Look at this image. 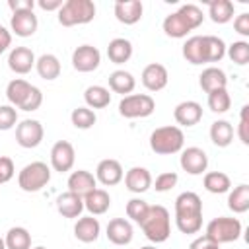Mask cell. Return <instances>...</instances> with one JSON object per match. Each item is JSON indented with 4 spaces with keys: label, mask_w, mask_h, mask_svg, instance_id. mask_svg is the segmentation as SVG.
<instances>
[{
    "label": "cell",
    "mask_w": 249,
    "mask_h": 249,
    "mask_svg": "<svg viewBox=\"0 0 249 249\" xmlns=\"http://www.w3.org/2000/svg\"><path fill=\"white\" fill-rule=\"evenodd\" d=\"M62 0H39L37 2V6L41 8V10H45V12H53V10H60L62 8Z\"/></svg>",
    "instance_id": "f5cc1de1"
},
{
    "label": "cell",
    "mask_w": 249,
    "mask_h": 249,
    "mask_svg": "<svg viewBox=\"0 0 249 249\" xmlns=\"http://www.w3.org/2000/svg\"><path fill=\"white\" fill-rule=\"evenodd\" d=\"M43 124L35 119H25L16 126V142L21 148H37L43 140Z\"/></svg>",
    "instance_id": "ba28073f"
},
{
    "label": "cell",
    "mask_w": 249,
    "mask_h": 249,
    "mask_svg": "<svg viewBox=\"0 0 249 249\" xmlns=\"http://www.w3.org/2000/svg\"><path fill=\"white\" fill-rule=\"evenodd\" d=\"M33 249H47V247H43V245H37V247H33Z\"/></svg>",
    "instance_id": "9f6ffc18"
},
{
    "label": "cell",
    "mask_w": 249,
    "mask_h": 249,
    "mask_svg": "<svg viewBox=\"0 0 249 249\" xmlns=\"http://www.w3.org/2000/svg\"><path fill=\"white\" fill-rule=\"evenodd\" d=\"M56 210L64 216V218H78L84 210V198L66 191L62 195H58L56 198Z\"/></svg>",
    "instance_id": "cb8c5ba5"
},
{
    "label": "cell",
    "mask_w": 249,
    "mask_h": 249,
    "mask_svg": "<svg viewBox=\"0 0 249 249\" xmlns=\"http://www.w3.org/2000/svg\"><path fill=\"white\" fill-rule=\"evenodd\" d=\"M226 49H228V56L231 62H235L239 66H245L249 62V43L247 41H235Z\"/></svg>",
    "instance_id": "ab89813d"
},
{
    "label": "cell",
    "mask_w": 249,
    "mask_h": 249,
    "mask_svg": "<svg viewBox=\"0 0 249 249\" xmlns=\"http://www.w3.org/2000/svg\"><path fill=\"white\" fill-rule=\"evenodd\" d=\"M183 56L191 64H204V47H202V37L200 35H195V37L185 41Z\"/></svg>",
    "instance_id": "e575fe53"
},
{
    "label": "cell",
    "mask_w": 249,
    "mask_h": 249,
    "mask_svg": "<svg viewBox=\"0 0 249 249\" xmlns=\"http://www.w3.org/2000/svg\"><path fill=\"white\" fill-rule=\"evenodd\" d=\"M93 189H97V179L86 171V169H78V171H72L70 177H68V191L78 195V196H86L88 193H91Z\"/></svg>",
    "instance_id": "ac0fdd59"
},
{
    "label": "cell",
    "mask_w": 249,
    "mask_h": 249,
    "mask_svg": "<svg viewBox=\"0 0 249 249\" xmlns=\"http://www.w3.org/2000/svg\"><path fill=\"white\" fill-rule=\"evenodd\" d=\"M136 86V80L130 72L126 70H115L109 74V88L115 91V93H123V95H128L132 93Z\"/></svg>",
    "instance_id": "4316f807"
},
{
    "label": "cell",
    "mask_w": 249,
    "mask_h": 249,
    "mask_svg": "<svg viewBox=\"0 0 249 249\" xmlns=\"http://www.w3.org/2000/svg\"><path fill=\"white\" fill-rule=\"evenodd\" d=\"M84 99H86L89 109H103L111 103V93L103 86H89L84 91Z\"/></svg>",
    "instance_id": "836d02e7"
},
{
    "label": "cell",
    "mask_w": 249,
    "mask_h": 249,
    "mask_svg": "<svg viewBox=\"0 0 249 249\" xmlns=\"http://www.w3.org/2000/svg\"><path fill=\"white\" fill-rule=\"evenodd\" d=\"M74 160H76V152L68 140L54 142V146L51 148V165L54 171H58V173L70 171L74 165Z\"/></svg>",
    "instance_id": "9c48e42d"
},
{
    "label": "cell",
    "mask_w": 249,
    "mask_h": 249,
    "mask_svg": "<svg viewBox=\"0 0 249 249\" xmlns=\"http://www.w3.org/2000/svg\"><path fill=\"white\" fill-rule=\"evenodd\" d=\"M167 68L163 64H158V62H152L148 64L144 70H142V84L146 89L150 91H160L167 86Z\"/></svg>",
    "instance_id": "2e32d148"
},
{
    "label": "cell",
    "mask_w": 249,
    "mask_h": 249,
    "mask_svg": "<svg viewBox=\"0 0 249 249\" xmlns=\"http://www.w3.org/2000/svg\"><path fill=\"white\" fill-rule=\"evenodd\" d=\"M247 113H249V105L241 107V117H239V128H237V136L243 144H249V121H247Z\"/></svg>",
    "instance_id": "bcb514c9"
},
{
    "label": "cell",
    "mask_w": 249,
    "mask_h": 249,
    "mask_svg": "<svg viewBox=\"0 0 249 249\" xmlns=\"http://www.w3.org/2000/svg\"><path fill=\"white\" fill-rule=\"evenodd\" d=\"M175 226L181 233H196L202 228V216L193 218H175Z\"/></svg>",
    "instance_id": "b9f144b4"
},
{
    "label": "cell",
    "mask_w": 249,
    "mask_h": 249,
    "mask_svg": "<svg viewBox=\"0 0 249 249\" xmlns=\"http://www.w3.org/2000/svg\"><path fill=\"white\" fill-rule=\"evenodd\" d=\"M14 161L8 156H0V185L8 183L14 177Z\"/></svg>",
    "instance_id": "7dc6e473"
},
{
    "label": "cell",
    "mask_w": 249,
    "mask_h": 249,
    "mask_svg": "<svg viewBox=\"0 0 249 249\" xmlns=\"http://www.w3.org/2000/svg\"><path fill=\"white\" fill-rule=\"evenodd\" d=\"M8 6L12 12H18V10H33L35 2L33 0H8Z\"/></svg>",
    "instance_id": "f907efd6"
},
{
    "label": "cell",
    "mask_w": 249,
    "mask_h": 249,
    "mask_svg": "<svg viewBox=\"0 0 249 249\" xmlns=\"http://www.w3.org/2000/svg\"><path fill=\"white\" fill-rule=\"evenodd\" d=\"M6 249H31V235L25 228H10L6 233Z\"/></svg>",
    "instance_id": "8d00e7d4"
},
{
    "label": "cell",
    "mask_w": 249,
    "mask_h": 249,
    "mask_svg": "<svg viewBox=\"0 0 249 249\" xmlns=\"http://www.w3.org/2000/svg\"><path fill=\"white\" fill-rule=\"evenodd\" d=\"M107 239L115 245H128L132 241V226L124 218H113L107 224Z\"/></svg>",
    "instance_id": "44dd1931"
},
{
    "label": "cell",
    "mask_w": 249,
    "mask_h": 249,
    "mask_svg": "<svg viewBox=\"0 0 249 249\" xmlns=\"http://www.w3.org/2000/svg\"><path fill=\"white\" fill-rule=\"evenodd\" d=\"M202 19H204V14L198 6L185 4L163 19V31L173 39H181V37H187L189 31L196 29L202 23Z\"/></svg>",
    "instance_id": "6da1fadb"
},
{
    "label": "cell",
    "mask_w": 249,
    "mask_h": 249,
    "mask_svg": "<svg viewBox=\"0 0 249 249\" xmlns=\"http://www.w3.org/2000/svg\"><path fill=\"white\" fill-rule=\"evenodd\" d=\"M95 18V4L91 0H66L58 10V23L64 27L84 25Z\"/></svg>",
    "instance_id": "277c9868"
},
{
    "label": "cell",
    "mask_w": 249,
    "mask_h": 249,
    "mask_svg": "<svg viewBox=\"0 0 249 249\" xmlns=\"http://www.w3.org/2000/svg\"><path fill=\"white\" fill-rule=\"evenodd\" d=\"M231 105V97L228 93V89H216L208 93V107L214 113H226Z\"/></svg>",
    "instance_id": "f35d334b"
},
{
    "label": "cell",
    "mask_w": 249,
    "mask_h": 249,
    "mask_svg": "<svg viewBox=\"0 0 249 249\" xmlns=\"http://www.w3.org/2000/svg\"><path fill=\"white\" fill-rule=\"evenodd\" d=\"M10 45H12V33L4 25H0V54L6 53Z\"/></svg>",
    "instance_id": "816d5d0a"
},
{
    "label": "cell",
    "mask_w": 249,
    "mask_h": 249,
    "mask_svg": "<svg viewBox=\"0 0 249 249\" xmlns=\"http://www.w3.org/2000/svg\"><path fill=\"white\" fill-rule=\"evenodd\" d=\"M154 109H156V101L148 93H130V95H124L119 103V113L124 119L150 117Z\"/></svg>",
    "instance_id": "52a82bcc"
},
{
    "label": "cell",
    "mask_w": 249,
    "mask_h": 249,
    "mask_svg": "<svg viewBox=\"0 0 249 249\" xmlns=\"http://www.w3.org/2000/svg\"><path fill=\"white\" fill-rule=\"evenodd\" d=\"M148 208H150V204H148L146 200H142V198H130V200L126 202V216H128L130 220H134L136 224H140V222L144 220Z\"/></svg>",
    "instance_id": "60d3db41"
},
{
    "label": "cell",
    "mask_w": 249,
    "mask_h": 249,
    "mask_svg": "<svg viewBox=\"0 0 249 249\" xmlns=\"http://www.w3.org/2000/svg\"><path fill=\"white\" fill-rule=\"evenodd\" d=\"M35 54L29 47H14L8 56V66L16 74H27L35 66Z\"/></svg>",
    "instance_id": "5bb4252c"
},
{
    "label": "cell",
    "mask_w": 249,
    "mask_h": 249,
    "mask_svg": "<svg viewBox=\"0 0 249 249\" xmlns=\"http://www.w3.org/2000/svg\"><path fill=\"white\" fill-rule=\"evenodd\" d=\"M70 119H72V124L76 128H82V130L91 128L95 124V121H97L95 113L89 107H78V109H74L72 115H70Z\"/></svg>",
    "instance_id": "74e56055"
},
{
    "label": "cell",
    "mask_w": 249,
    "mask_h": 249,
    "mask_svg": "<svg viewBox=\"0 0 249 249\" xmlns=\"http://www.w3.org/2000/svg\"><path fill=\"white\" fill-rule=\"evenodd\" d=\"M35 68H37V74L43 78V80H54L60 76V62L54 54L47 53V54H41L37 60H35Z\"/></svg>",
    "instance_id": "f1b7e54d"
},
{
    "label": "cell",
    "mask_w": 249,
    "mask_h": 249,
    "mask_svg": "<svg viewBox=\"0 0 249 249\" xmlns=\"http://www.w3.org/2000/svg\"><path fill=\"white\" fill-rule=\"evenodd\" d=\"M111 206V196L107 191L103 189H93L91 193H88L84 196V208L91 214V216H99V214H105Z\"/></svg>",
    "instance_id": "603a6c76"
},
{
    "label": "cell",
    "mask_w": 249,
    "mask_h": 249,
    "mask_svg": "<svg viewBox=\"0 0 249 249\" xmlns=\"http://www.w3.org/2000/svg\"><path fill=\"white\" fill-rule=\"evenodd\" d=\"M204 62H220L226 56V43L214 35H202Z\"/></svg>",
    "instance_id": "83f0119b"
},
{
    "label": "cell",
    "mask_w": 249,
    "mask_h": 249,
    "mask_svg": "<svg viewBox=\"0 0 249 249\" xmlns=\"http://www.w3.org/2000/svg\"><path fill=\"white\" fill-rule=\"evenodd\" d=\"M123 165L117 161V160H111V158H107V160H101L99 163H97V169H95V179L101 183V185H105V187H113V185H117V183H121L123 181Z\"/></svg>",
    "instance_id": "9a60e30c"
},
{
    "label": "cell",
    "mask_w": 249,
    "mask_h": 249,
    "mask_svg": "<svg viewBox=\"0 0 249 249\" xmlns=\"http://www.w3.org/2000/svg\"><path fill=\"white\" fill-rule=\"evenodd\" d=\"M37 16L33 14V10H18L12 12L10 18V27L18 37H31L37 31Z\"/></svg>",
    "instance_id": "7c38bea8"
},
{
    "label": "cell",
    "mask_w": 249,
    "mask_h": 249,
    "mask_svg": "<svg viewBox=\"0 0 249 249\" xmlns=\"http://www.w3.org/2000/svg\"><path fill=\"white\" fill-rule=\"evenodd\" d=\"M49 181H51V167L45 161H31V163H27L19 171V175H18V185L25 193H37Z\"/></svg>",
    "instance_id": "5b68a950"
},
{
    "label": "cell",
    "mask_w": 249,
    "mask_h": 249,
    "mask_svg": "<svg viewBox=\"0 0 249 249\" xmlns=\"http://www.w3.org/2000/svg\"><path fill=\"white\" fill-rule=\"evenodd\" d=\"M179 163H181L183 171H187L189 175H200L208 167V156H206V152L202 148L191 146V148H185L181 152Z\"/></svg>",
    "instance_id": "30bf717a"
},
{
    "label": "cell",
    "mask_w": 249,
    "mask_h": 249,
    "mask_svg": "<svg viewBox=\"0 0 249 249\" xmlns=\"http://www.w3.org/2000/svg\"><path fill=\"white\" fill-rule=\"evenodd\" d=\"M144 12V6L140 0H119L115 2V18L124 23V25H132L136 21H140Z\"/></svg>",
    "instance_id": "e0dca14e"
},
{
    "label": "cell",
    "mask_w": 249,
    "mask_h": 249,
    "mask_svg": "<svg viewBox=\"0 0 249 249\" xmlns=\"http://www.w3.org/2000/svg\"><path fill=\"white\" fill-rule=\"evenodd\" d=\"M0 249H6V243H4V239L0 237Z\"/></svg>",
    "instance_id": "db71d44e"
},
{
    "label": "cell",
    "mask_w": 249,
    "mask_h": 249,
    "mask_svg": "<svg viewBox=\"0 0 249 249\" xmlns=\"http://www.w3.org/2000/svg\"><path fill=\"white\" fill-rule=\"evenodd\" d=\"M233 4L230 0H214L208 4V16L214 23H228L233 18Z\"/></svg>",
    "instance_id": "1f68e13d"
},
{
    "label": "cell",
    "mask_w": 249,
    "mask_h": 249,
    "mask_svg": "<svg viewBox=\"0 0 249 249\" xmlns=\"http://www.w3.org/2000/svg\"><path fill=\"white\" fill-rule=\"evenodd\" d=\"M183 144H185V134L179 126L173 124L160 126L150 134V148L160 156L177 154L183 150Z\"/></svg>",
    "instance_id": "3957f363"
},
{
    "label": "cell",
    "mask_w": 249,
    "mask_h": 249,
    "mask_svg": "<svg viewBox=\"0 0 249 249\" xmlns=\"http://www.w3.org/2000/svg\"><path fill=\"white\" fill-rule=\"evenodd\" d=\"M228 208L231 212H235V214H243V212L249 210V185L241 183V185H237L230 193V196H228Z\"/></svg>",
    "instance_id": "4dcf8cb0"
},
{
    "label": "cell",
    "mask_w": 249,
    "mask_h": 249,
    "mask_svg": "<svg viewBox=\"0 0 249 249\" xmlns=\"http://www.w3.org/2000/svg\"><path fill=\"white\" fill-rule=\"evenodd\" d=\"M231 187V181L226 173L222 171H210L204 175V189L212 195H222V193H228Z\"/></svg>",
    "instance_id": "d590c367"
},
{
    "label": "cell",
    "mask_w": 249,
    "mask_h": 249,
    "mask_svg": "<svg viewBox=\"0 0 249 249\" xmlns=\"http://www.w3.org/2000/svg\"><path fill=\"white\" fill-rule=\"evenodd\" d=\"M41 103H43V93H41L39 88L33 86L31 91H29V95L25 97V101L19 105V109L21 111H37L41 107Z\"/></svg>",
    "instance_id": "f6af8a7d"
},
{
    "label": "cell",
    "mask_w": 249,
    "mask_h": 249,
    "mask_svg": "<svg viewBox=\"0 0 249 249\" xmlns=\"http://www.w3.org/2000/svg\"><path fill=\"white\" fill-rule=\"evenodd\" d=\"M198 84L200 88L210 93V91H216V89H226L228 86V78H226V72L222 68H216V66H208L202 70V74L198 76Z\"/></svg>",
    "instance_id": "7402d4cb"
},
{
    "label": "cell",
    "mask_w": 249,
    "mask_h": 249,
    "mask_svg": "<svg viewBox=\"0 0 249 249\" xmlns=\"http://www.w3.org/2000/svg\"><path fill=\"white\" fill-rule=\"evenodd\" d=\"M202 216V200L196 193L185 191L175 198V218Z\"/></svg>",
    "instance_id": "4fadbf2b"
},
{
    "label": "cell",
    "mask_w": 249,
    "mask_h": 249,
    "mask_svg": "<svg viewBox=\"0 0 249 249\" xmlns=\"http://www.w3.org/2000/svg\"><path fill=\"white\" fill-rule=\"evenodd\" d=\"M18 123V111L12 105H0V130H10Z\"/></svg>",
    "instance_id": "ee69618b"
},
{
    "label": "cell",
    "mask_w": 249,
    "mask_h": 249,
    "mask_svg": "<svg viewBox=\"0 0 249 249\" xmlns=\"http://www.w3.org/2000/svg\"><path fill=\"white\" fill-rule=\"evenodd\" d=\"M210 140H212L218 148L230 146L231 140H233V126H231L228 121H224V119L214 121L212 126H210Z\"/></svg>",
    "instance_id": "f546056e"
},
{
    "label": "cell",
    "mask_w": 249,
    "mask_h": 249,
    "mask_svg": "<svg viewBox=\"0 0 249 249\" xmlns=\"http://www.w3.org/2000/svg\"><path fill=\"white\" fill-rule=\"evenodd\" d=\"M233 29H235L239 35H243V37L249 35V14H247V12L239 14V16L233 19Z\"/></svg>",
    "instance_id": "c3c4849f"
},
{
    "label": "cell",
    "mask_w": 249,
    "mask_h": 249,
    "mask_svg": "<svg viewBox=\"0 0 249 249\" xmlns=\"http://www.w3.org/2000/svg\"><path fill=\"white\" fill-rule=\"evenodd\" d=\"M99 231H101V226H99L97 218H93V216H84V218H80V220L76 222V226H74V235H76V239L82 241V243H91V241H95V239L99 237Z\"/></svg>",
    "instance_id": "d4e9b609"
},
{
    "label": "cell",
    "mask_w": 249,
    "mask_h": 249,
    "mask_svg": "<svg viewBox=\"0 0 249 249\" xmlns=\"http://www.w3.org/2000/svg\"><path fill=\"white\" fill-rule=\"evenodd\" d=\"M140 249H156V247H152V245H146V247H140Z\"/></svg>",
    "instance_id": "11a10c76"
},
{
    "label": "cell",
    "mask_w": 249,
    "mask_h": 249,
    "mask_svg": "<svg viewBox=\"0 0 249 249\" xmlns=\"http://www.w3.org/2000/svg\"><path fill=\"white\" fill-rule=\"evenodd\" d=\"M173 117L183 126H195L202 119V107L196 101H181L173 109Z\"/></svg>",
    "instance_id": "d6986e66"
},
{
    "label": "cell",
    "mask_w": 249,
    "mask_h": 249,
    "mask_svg": "<svg viewBox=\"0 0 249 249\" xmlns=\"http://www.w3.org/2000/svg\"><path fill=\"white\" fill-rule=\"evenodd\" d=\"M107 56L115 64H123L132 56V43L124 37H117L107 47Z\"/></svg>",
    "instance_id": "484cf974"
},
{
    "label": "cell",
    "mask_w": 249,
    "mask_h": 249,
    "mask_svg": "<svg viewBox=\"0 0 249 249\" xmlns=\"http://www.w3.org/2000/svg\"><path fill=\"white\" fill-rule=\"evenodd\" d=\"M204 235H208L218 245L231 243V241L239 239V235H241V222L237 218H228V216L214 218V220L208 222Z\"/></svg>",
    "instance_id": "8992f818"
},
{
    "label": "cell",
    "mask_w": 249,
    "mask_h": 249,
    "mask_svg": "<svg viewBox=\"0 0 249 249\" xmlns=\"http://www.w3.org/2000/svg\"><path fill=\"white\" fill-rule=\"evenodd\" d=\"M101 62V53L91 45H80L72 53V66L78 72H93Z\"/></svg>",
    "instance_id": "8fae6325"
},
{
    "label": "cell",
    "mask_w": 249,
    "mask_h": 249,
    "mask_svg": "<svg viewBox=\"0 0 249 249\" xmlns=\"http://www.w3.org/2000/svg\"><path fill=\"white\" fill-rule=\"evenodd\" d=\"M189 249H220V245L216 241H212L208 235H200L195 241H191Z\"/></svg>",
    "instance_id": "681fc988"
},
{
    "label": "cell",
    "mask_w": 249,
    "mask_h": 249,
    "mask_svg": "<svg viewBox=\"0 0 249 249\" xmlns=\"http://www.w3.org/2000/svg\"><path fill=\"white\" fill-rule=\"evenodd\" d=\"M124 185L130 193H136V195L146 193L152 187V175L146 167H138V165L130 167L124 175Z\"/></svg>",
    "instance_id": "ffe728a7"
},
{
    "label": "cell",
    "mask_w": 249,
    "mask_h": 249,
    "mask_svg": "<svg viewBox=\"0 0 249 249\" xmlns=\"http://www.w3.org/2000/svg\"><path fill=\"white\" fill-rule=\"evenodd\" d=\"M31 88H33V86H31L29 82H25V80H21V78H16V80H12V82L8 84V88H6V97H8V101H10L12 105L19 107V105L25 101V97L29 95Z\"/></svg>",
    "instance_id": "d6a6232c"
},
{
    "label": "cell",
    "mask_w": 249,
    "mask_h": 249,
    "mask_svg": "<svg viewBox=\"0 0 249 249\" xmlns=\"http://www.w3.org/2000/svg\"><path fill=\"white\" fill-rule=\"evenodd\" d=\"M177 173L175 171H163V173H160L158 177H156V183H154V187H156V191L158 193H165V191H169V189H173L175 185H177Z\"/></svg>",
    "instance_id": "7bdbcfd3"
},
{
    "label": "cell",
    "mask_w": 249,
    "mask_h": 249,
    "mask_svg": "<svg viewBox=\"0 0 249 249\" xmlns=\"http://www.w3.org/2000/svg\"><path fill=\"white\" fill-rule=\"evenodd\" d=\"M140 228L144 231V235L154 241V243H163L167 241L169 233H171V222H169V212L165 206L156 204L150 206L144 220L140 222Z\"/></svg>",
    "instance_id": "7a4b0ae2"
}]
</instances>
